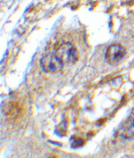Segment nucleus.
<instances>
[{
    "label": "nucleus",
    "instance_id": "obj_1",
    "mask_svg": "<svg viewBox=\"0 0 134 158\" xmlns=\"http://www.w3.org/2000/svg\"><path fill=\"white\" fill-rule=\"evenodd\" d=\"M55 54L63 63H75L78 59L77 49L70 43H63L59 45Z\"/></svg>",
    "mask_w": 134,
    "mask_h": 158
},
{
    "label": "nucleus",
    "instance_id": "obj_2",
    "mask_svg": "<svg viewBox=\"0 0 134 158\" xmlns=\"http://www.w3.org/2000/svg\"><path fill=\"white\" fill-rule=\"evenodd\" d=\"M41 67L44 71L49 73H55L63 68V63L56 54H47L41 59Z\"/></svg>",
    "mask_w": 134,
    "mask_h": 158
},
{
    "label": "nucleus",
    "instance_id": "obj_3",
    "mask_svg": "<svg viewBox=\"0 0 134 158\" xmlns=\"http://www.w3.org/2000/svg\"><path fill=\"white\" fill-rule=\"evenodd\" d=\"M126 53V49L122 45L120 44H114L107 49L105 59L109 63L117 65L122 61Z\"/></svg>",
    "mask_w": 134,
    "mask_h": 158
},
{
    "label": "nucleus",
    "instance_id": "obj_4",
    "mask_svg": "<svg viewBox=\"0 0 134 158\" xmlns=\"http://www.w3.org/2000/svg\"><path fill=\"white\" fill-rule=\"evenodd\" d=\"M119 134L124 139H130L134 137V110L131 111L125 122L121 126Z\"/></svg>",
    "mask_w": 134,
    "mask_h": 158
},
{
    "label": "nucleus",
    "instance_id": "obj_5",
    "mask_svg": "<svg viewBox=\"0 0 134 158\" xmlns=\"http://www.w3.org/2000/svg\"><path fill=\"white\" fill-rule=\"evenodd\" d=\"M82 144V141L78 139H77V140H75L73 143V145L74 147H79Z\"/></svg>",
    "mask_w": 134,
    "mask_h": 158
}]
</instances>
